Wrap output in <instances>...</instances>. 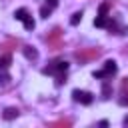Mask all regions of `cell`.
<instances>
[{
  "label": "cell",
  "instance_id": "obj_6",
  "mask_svg": "<svg viewBox=\"0 0 128 128\" xmlns=\"http://www.w3.org/2000/svg\"><path fill=\"white\" fill-rule=\"evenodd\" d=\"M104 70L108 72V76H114V74H116V70H118V66H116V62H114V60H106V62H104Z\"/></svg>",
  "mask_w": 128,
  "mask_h": 128
},
{
  "label": "cell",
  "instance_id": "obj_12",
  "mask_svg": "<svg viewBox=\"0 0 128 128\" xmlns=\"http://www.w3.org/2000/svg\"><path fill=\"white\" fill-rule=\"evenodd\" d=\"M68 70V62L60 60V62H54V72H66Z\"/></svg>",
  "mask_w": 128,
  "mask_h": 128
},
{
  "label": "cell",
  "instance_id": "obj_13",
  "mask_svg": "<svg viewBox=\"0 0 128 128\" xmlns=\"http://www.w3.org/2000/svg\"><path fill=\"white\" fill-rule=\"evenodd\" d=\"M26 16H28V10H26V8H18V10L14 12V18H16V20H20V22H22Z\"/></svg>",
  "mask_w": 128,
  "mask_h": 128
},
{
  "label": "cell",
  "instance_id": "obj_1",
  "mask_svg": "<svg viewBox=\"0 0 128 128\" xmlns=\"http://www.w3.org/2000/svg\"><path fill=\"white\" fill-rule=\"evenodd\" d=\"M100 54H102L100 48H80V50L74 52V58H76L80 64H84V62H88V60H96Z\"/></svg>",
  "mask_w": 128,
  "mask_h": 128
},
{
  "label": "cell",
  "instance_id": "obj_16",
  "mask_svg": "<svg viewBox=\"0 0 128 128\" xmlns=\"http://www.w3.org/2000/svg\"><path fill=\"white\" fill-rule=\"evenodd\" d=\"M80 20H82V10H80V12H74V14H72V18H70V24H72V26H76V24H78Z\"/></svg>",
  "mask_w": 128,
  "mask_h": 128
},
{
  "label": "cell",
  "instance_id": "obj_24",
  "mask_svg": "<svg viewBox=\"0 0 128 128\" xmlns=\"http://www.w3.org/2000/svg\"><path fill=\"white\" fill-rule=\"evenodd\" d=\"M124 124H126V126H128V116H126V118H124Z\"/></svg>",
  "mask_w": 128,
  "mask_h": 128
},
{
  "label": "cell",
  "instance_id": "obj_14",
  "mask_svg": "<svg viewBox=\"0 0 128 128\" xmlns=\"http://www.w3.org/2000/svg\"><path fill=\"white\" fill-rule=\"evenodd\" d=\"M10 62H12L10 54H4V56H0V68H8V66H10Z\"/></svg>",
  "mask_w": 128,
  "mask_h": 128
},
{
  "label": "cell",
  "instance_id": "obj_4",
  "mask_svg": "<svg viewBox=\"0 0 128 128\" xmlns=\"http://www.w3.org/2000/svg\"><path fill=\"white\" fill-rule=\"evenodd\" d=\"M16 46H20V42H18L16 38H8L6 42H2V44H0V50H4V52H10V50H14Z\"/></svg>",
  "mask_w": 128,
  "mask_h": 128
},
{
  "label": "cell",
  "instance_id": "obj_19",
  "mask_svg": "<svg viewBox=\"0 0 128 128\" xmlns=\"http://www.w3.org/2000/svg\"><path fill=\"white\" fill-rule=\"evenodd\" d=\"M10 84V76L4 72V74H0V86H8Z\"/></svg>",
  "mask_w": 128,
  "mask_h": 128
},
{
  "label": "cell",
  "instance_id": "obj_21",
  "mask_svg": "<svg viewBox=\"0 0 128 128\" xmlns=\"http://www.w3.org/2000/svg\"><path fill=\"white\" fill-rule=\"evenodd\" d=\"M46 6H50V8H56V6H58V0H46Z\"/></svg>",
  "mask_w": 128,
  "mask_h": 128
},
{
  "label": "cell",
  "instance_id": "obj_15",
  "mask_svg": "<svg viewBox=\"0 0 128 128\" xmlns=\"http://www.w3.org/2000/svg\"><path fill=\"white\" fill-rule=\"evenodd\" d=\"M22 22H24V28H26V30H34V26H36L34 20H32V16H26Z\"/></svg>",
  "mask_w": 128,
  "mask_h": 128
},
{
  "label": "cell",
  "instance_id": "obj_20",
  "mask_svg": "<svg viewBox=\"0 0 128 128\" xmlns=\"http://www.w3.org/2000/svg\"><path fill=\"white\" fill-rule=\"evenodd\" d=\"M92 76H94V78H110V76H108V72H106V70H96V72H94V74H92Z\"/></svg>",
  "mask_w": 128,
  "mask_h": 128
},
{
  "label": "cell",
  "instance_id": "obj_2",
  "mask_svg": "<svg viewBox=\"0 0 128 128\" xmlns=\"http://www.w3.org/2000/svg\"><path fill=\"white\" fill-rule=\"evenodd\" d=\"M44 40H46V44H48L50 50H60L62 48V30L60 28H54L52 32H48L44 36Z\"/></svg>",
  "mask_w": 128,
  "mask_h": 128
},
{
  "label": "cell",
  "instance_id": "obj_5",
  "mask_svg": "<svg viewBox=\"0 0 128 128\" xmlns=\"http://www.w3.org/2000/svg\"><path fill=\"white\" fill-rule=\"evenodd\" d=\"M22 52H24V56H26L28 60H36V58H38V50H36L34 46H24Z\"/></svg>",
  "mask_w": 128,
  "mask_h": 128
},
{
  "label": "cell",
  "instance_id": "obj_18",
  "mask_svg": "<svg viewBox=\"0 0 128 128\" xmlns=\"http://www.w3.org/2000/svg\"><path fill=\"white\" fill-rule=\"evenodd\" d=\"M64 82H66V72H58V76H56V84L62 86Z\"/></svg>",
  "mask_w": 128,
  "mask_h": 128
},
{
  "label": "cell",
  "instance_id": "obj_22",
  "mask_svg": "<svg viewBox=\"0 0 128 128\" xmlns=\"http://www.w3.org/2000/svg\"><path fill=\"white\" fill-rule=\"evenodd\" d=\"M128 90V78H122V92Z\"/></svg>",
  "mask_w": 128,
  "mask_h": 128
},
{
  "label": "cell",
  "instance_id": "obj_3",
  "mask_svg": "<svg viewBox=\"0 0 128 128\" xmlns=\"http://www.w3.org/2000/svg\"><path fill=\"white\" fill-rule=\"evenodd\" d=\"M72 98H74L76 102H80V104H86V106L92 104V100H94L92 94H90V92H84V90H74V92H72Z\"/></svg>",
  "mask_w": 128,
  "mask_h": 128
},
{
  "label": "cell",
  "instance_id": "obj_10",
  "mask_svg": "<svg viewBox=\"0 0 128 128\" xmlns=\"http://www.w3.org/2000/svg\"><path fill=\"white\" fill-rule=\"evenodd\" d=\"M102 96H104V98H110V96H112V84H110L108 80L102 84Z\"/></svg>",
  "mask_w": 128,
  "mask_h": 128
},
{
  "label": "cell",
  "instance_id": "obj_9",
  "mask_svg": "<svg viewBox=\"0 0 128 128\" xmlns=\"http://www.w3.org/2000/svg\"><path fill=\"white\" fill-rule=\"evenodd\" d=\"M50 126H52V128H68V126H72V122H70V120H64V118H62V120L50 122Z\"/></svg>",
  "mask_w": 128,
  "mask_h": 128
},
{
  "label": "cell",
  "instance_id": "obj_7",
  "mask_svg": "<svg viewBox=\"0 0 128 128\" xmlns=\"http://www.w3.org/2000/svg\"><path fill=\"white\" fill-rule=\"evenodd\" d=\"M18 114H20L18 108H6L2 116H4V120H14V118H18Z\"/></svg>",
  "mask_w": 128,
  "mask_h": 128
},
{
  "label": "cell",
  "instance_id": "obj_8",
  "mask_svg": "<svg viewBox=\"0 0 128 128\" xmlns=\"http://www.w3.org/2000/svg\"><path fill=\"white\" fill-rule=\"evenodd\" d=\"M112 4H114L112 0H106L104 4H100V8H98V12H100V16H106V14H108V10L112 8Z\"/></svg>",
  "mask_w": 128,
  "mask_h": 128
},
{
  "label": "cell",
  "instance_id": "obj_23",
  "mask_svg": "<svg viewBox=\"0 0 128 128\" xmlns=\"http://www.w3.org/2000/svg\"><path fill=\"white\" fill-rule=\"evenodd\" d=\"M120 104H122V106H128V96H124V98H120Z\"/></svg>",
  "mask_w": 128,
  "mask_h": 128
},
{
  "label": "cell",
  "instance_id": "obj_17",
  "mask_svg": "<svg viewBox=\"0 0 128 128\" xmlns=\"http://www.w3.org/2000/svg\"><path fill=\"white\" fill-rule=\"evenodd\" d=\"M50 12H52V8H50V6H46V4L40 8V16H42V18H48V16H50Z\"/></svg>",
  "mask_w": 128,
  "mask_h": 128
},
{
  "label": "cell",
  "instance_id": "obj_11",
  "mask_svg": "<svg viewBox=\"0 0 128 128\" xmlns=\"http://www.w3.org/2000/svg\"><path fill=\"white\" fill-rule=\"evenodd\" d=\"M106 24H108V18H106V16L94 18V26H96V28H106Z\"/></svg>",
  "mask_w": 128,
  "mask_h": 128
}]
</instances>
